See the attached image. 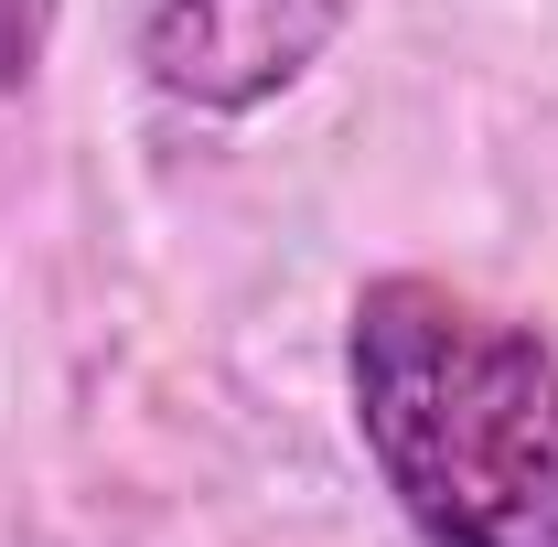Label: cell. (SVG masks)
<instances>
[{"label": "cell", "instance_id": "cell-3", "mask_svg": "<svg viewBox=\"0 0 558 547\" xmlns=\"http://www.w3.org/2000/svg\"><path fill=\"white\" fill-rule=\"evenodd\" d=\"M54 11H65V0H0V97H22V86L44 75V54H54Z\"/></svg>", "mask_w": 558, "mask_h": 547}, {"label": "cell", "instance_id": "cell-2", "mask_svg": "<svg viewBox=\"0 0 558 547\" xmlns=\"http://www.w3.org/2000/svg\"><path fill=\"white\" fill-rule=\"evenodd\" d=\"M344 11L354 0H150L140 11V75L194 119H247L333 54Z\"/></svg>", "mask_w": 558, "mask_h": 547}, {"label": "cell", "instance_id": "cell-1", "mask_svg": "<svg viewBox=\"0 0 558 547\" xmlns=\"http://www.w3.org/2000/svg\"><path fill=\"white\" fill-rule=\"evenodd\" d=\"M354 440L418 547H558V343L429 269L344 312Z\"/></svg>", "mask_w": 558, "mask_h": 547}]
</instances>
